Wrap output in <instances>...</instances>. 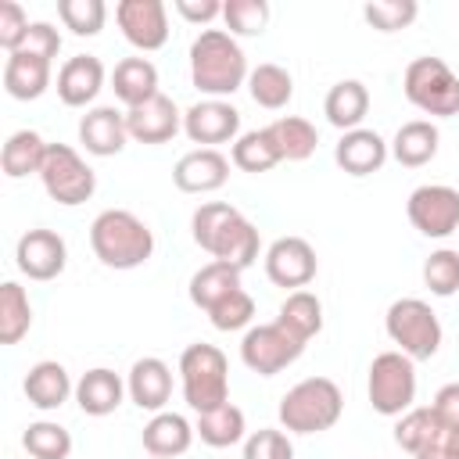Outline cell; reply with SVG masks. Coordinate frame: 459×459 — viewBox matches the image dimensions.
Returning <instances> with one entry per match:
<instances>
[{
    "label": "cell",
    "mask_w": 459,
    "mask_h": 459,
    "mask_svg": "<svg viewBox=\"0 0 459 459\" xmlns=\"http://www.w3.org/2000/svg\"><path fill=\"white\" fill-rule=\"evenodd\" d=\"M190 230H194V244L201 251L212 255V262H226V265H237L240 273L258 258V230L226 201H208L194 212L190 219Z\"/></svg>",
    "instance_id": "1"
},
{
    "label": "cell",
    "mask_w": 459,
    "mask_h": 459,
    "mask_svg": "<svg viewBox=\"0 0 459 459\" xmlns=\"http://www.w3.org/2000/svg\"><path fill=\"white\" fill-rule=\"evenodd\" d=\"M247 57L226 29H204L190 43V79L212 100L237 93L247 82Z\"/></svg>",
    "instance_id": "2"
},
{
    "label": "cell",
    "mask_w": 459,
    "mask_h": 459,
    "mask_svg": "<svg viewBox=\"0 0 459 459\" xmlns=\"http://www.w3.org/2000/svg\"><path fill=\"white\" fill-rule=\"evenodd\" d=\"M90 247L108 269H136L154 255V233L126 208H104L90 222Z\"/></svg>",
    "instance_id": "3"
},
{
    "label": "cell",
    "mask_w": 459,
    "mask_h": 459,
    "mask_svg": "<svg viewBox=\"0 0 459 459\" xmlns=\"http://www.w3.org/2000/svg\"><path fill=\"white\" fill-rule=\"evenodd\" d=\"M344 412V394L330 377L298 380L280 398V423L290 434H323Z\"/></svg>",
    "instance_id": "4"
},
{
    "label": "cell",
    "mask_w": 459,
    "mask_h": 459,
    "mask_svg": "<svg viewBox=\"0 0 459 459\" xmlns=\"http://www.w3.org/2000/svg\"><path fill=\"white\" fill-rule=\"evenodd\" d=\"M179 380L183 398L194 412H208L230 402V362L215 344H190L179 355Z\"/></svg>",
    "instance_id": "5"
},
{
    "label": "cell",
    "mask_w": 459,
    "mask_h": 459,
    "mask_svg": "<svg viewBox=\"0 0 459 459\" xmlns=\"http://www.w3.org/2000/svg\"><path fill=\"white\" fill-rule=\"evenodd\" d=\"M402 90H405L409 104L420 108L423 115H437V118L459 115V75L441 57L427 54V57L409 61V68L402 75Z\"/></svg>",
    "instance_id": "6"
},
{
    "label": "cell",
    "mask_w": 459,
    "mask_h": 459,
    "mask_svg": "<svg viewBox=\"0 0 459 459\" xmlns=\"http://www.w3.org/2000/svg\"><path fill=\"white\" fill-rule=\"evenodd\" d=\"M384 330L398 344V351L409 355L412 362H423V359H430L441 348L437 312L423 298H398V301H391V308L384 316Z\"/></svg>",
    "instance_id": "7"
},
{
    "label": "cell",
    "mask_w": 459,
    "mask_h": 459,
    "mask_svg": "<svg viewBox=\"0 0 459 459\" xmlns=\"http://www.w3.org/2000/svg\"><path fill=\"white\" fill-rule=\"evenodd\" d=\"M369 405L380 416H402L416 402V362L402 351H380L369 366Z\"/></svg>",
    "instance_id": "8"
},
{
    "label": "cell",
    "mask_w": 459,
    "mask_h": 459,
    "mask_svg": "<svg viewBox=\"0 0 459 459\" xmlns=\"http://www.w3.org/2000/svg\"><path fill=\"white\" fill-rule=\"evenodd\" d=\"M39 179H43V190L50 194V201H57V204H65V208H75V204L90 201L93 190H97L93 169H90V165L79 158V151L68 147V143H50V147H47Z\"/></svg>",
    "instance_id": "9"
},
{
    "label": "cell",
    "mask_w": 459,
    "mask_h": 459,
    "mask_svg": "<svg viewBox=\"0 0 459 459\" xmlns=\"http://www.w3.org/2000/svg\"><path fill=\"white\" fill-rule=\"evenodd\" d=\"M308 341H301L298 333H290L280 319L273 323H262V326H251L240 341V359L251 373L258 377H276L280 369H287L290 362L301 359Z\"/></svg>",
    "instance_id": "10"
},
{
    "label": "cell",
    "mask_w": 459,
    "mask_h": 459,
    "mask_svg": "<svg viewBox=\"0 0 459 459\" xmlns=\"http://www.w3.org/2000/svg\"><path fill=\"white\" fill-rule=\"evenodd\" d=\"M405 212H409V222L423 237L441 240L459 230V190L445 183H423L409 194Z\"/></svg>",
    "instance_id": "11"
},
{
    "label": "cell",
    "mask_w": 459,
    "mask_h": 459,
    "mask_svg": "<svg viewBox=\"0 0 459 459\" xmlns=\"http://www.w3.org/2000/svg\"><path fill=\"white\" fill-rule=\"evenodd\" d=\"M115 22L136 50H161L169 43V11L161 0H122Z\"/></svg>",
    "instance_id": "12"
},
{
    "label": "cell",
    "mask_w": 459,
    "mask_h": 459,
    "mask_svg": "<svg viewBox=\"0 0 459 459\" xmlns=\"http://www.w3.org/2000/svg\"><path fill=\"white\" fill-rule=\"evenodd\" d=\"M14 262L18 269L29 276V280H57L65 273V262H68V247L61 240V233L54 230H25L18 237V247H14Z\"/></svg>",
    "instance_id": "13"
},
{
    "label": "cell",
    "mask_w": 459,
    "mask_h": 459,
    "mask_svg": "<svg viewBox=\"0 0 459 459\" xmlns=\"http://www.w3.org/2000/svg\"><path fill=\"white\" fill-rule=\"evenodd\" d=\"M316 251L305 237H280L265 251V276L276 287H294L301 290L305 283L316 280Z\"/></svg>",
    "instance_id": "14"
},
{
    "label": "cell",
    "mask_w": 459,
    "mask_h": 459,
    "mask_svg": "<svg viewBox=\"0 0 459 459\" xmlns=\"http://www.w3.org/2000/svg\"><path fill=\"white\" fill-rule=\"evenodd\" d=\"M183 133L201 147L226 143L240 133V111L226 100H197L194 108L183 111Z\"/></svg>",
    "instance_id": "15"
},
{
    "label": "cell",
    "mask_w": 459,
    "mask_h": 459,
    "mask_svg": "<svg viewBox=\"0 0 459 459\" xmlns=\"http://www.w3.org/2000/svg\"><path fill=\"white\" fill-rule=\"evenodd\" d=\"M126 129L140 143H169L183 129V115H179V108H176L172 97L158 93L147 104L126 111Z\"/></svg>",
    "instance_id": "16"
},
{
    "label": "cell",
    "mask_w": 459,
    "mask_h": 459,
    "mask_svg": "<svg viewBox=\"0 0 459 459\" xmlns=\"http://www.w3.org/2000/svg\"><path fill=\"white\" fill-rule=\"evenodd\" d=\"M226 179H230V161H226V154H219L215 147L186 151V154L176 161V169H172V183H176L183 194H212V190H219Z\"/></svg>",
    "instance_id": "17"
},
{
    "label": "cell",
    "mask_w": 459,
    "mask_h": 459,
    "mask_svg": "<svg viewBox=\"0 0 459 459\" xmlns=\"http://www.w3.org/2000/svg\"><path fill=\"white\" fill-rule=\"evenodd\" d=\"M100 86H104V65H100V57H93V54H75V57H68V61L61 65V72H57V97H61V104H68V108H86V104H93L97 93H100Z\"/></svg>",
    "instance_id": "18"
},
{
    "label": "cell",
    "mask_w": 459,
    "mask_h": 459,
    "mask_svg": "<svg viewBox=\"0 0 459 459\" xmlns=\"http://www.w3.org/2000/svg\"><path fill=\"white\" fill-rule=\"evenodd\" d=\"M129 140V129H126V115L100 104V108H90L82 118H79V143L97 154V158H111L126 147Z\"/></svg>",
    "instance_id": "19"
},
{
    "label": "cell",
    "mask_w": 459,
    "mask_h": 459,
    "mask_svg": "<svg viewBox=\"0 0 459 459\" xmlns=\"http://www.w3.org/2000/svg\"><path fill=\"white\" fill-rule=\"evenodd\" d=\"M126 391H129V398H133L140 409L161 412L165 402L172 398V369H169L161 359L143 355V359L133 362V369H129V377H126Z\"/></svg>",
    "instance_id": "20"
},
{
    "label": "cell",
    "mask_w": 459,
    "mask_h": 459,
    "mask_svg": "<svg viewBox=\"0 0 459 459\" xmlns=\"http://www.w3.org/2000/svg\"><path fill=\"white\" fill-rule=\"evenodd\" d=\"M333 161L348 172V176H369V172H380V165L387 161V143L380 133L373 129H351L337 140L333 147Z\"/></svg>",
    "instance_id": "21"
},
{
    "label": "cell",
    "mask_w": 459,
    "mask_h": 459,
    "mask_svg": "<svg viewBox=\"0 0 459 459\" xmlns=\"http://www.w3.org/2000/svg\"><path fill=\"white\" fill-rule=\"evenodd\" d=\"M194 423L186 420V416H179V412H154L147 423H143V448H147V455H154V459H176V455H183L186 448H190V441H194Z\"/></svg>",
    "instance_id": "22"
},
{
    "label": "cell",
    "mask_w": 459,
    "mask_h": 459,
    "mask_svg": "<svg viewBox=\"0 0 459 459\" xmlns=\"http://www.w3.org/2000/svg\"><path fill=\"white\" fill-rule=\"evenodd\" d=\"M126 394H129L126 380L115 369H104V366L86 369L79 377V384H75V402H79V409L86 416H111L122 405Z\"/></svg>",
    "instance_id": "23"
},
{
    "label": "cell",
    "mask_w": 459,
    "mask_h": 459,
    "mask_svg": "<svg viewBox=\"0 0 459 459\" xmlns=\"http://www.w3.org/2000/svg\"><path fill=\"white\" fill-rule=\"evenodd\" d=\"M22 387H25L29 405H36V409H43V412L61 409V405L68 402V394H75V384H72L68 369H65L61 362H54V359L36 362V366L25 373V384H22Z\"/></svg>",
    "instance_id": "24"
},
{
    "label": "cell",
    "mask_w": 459,
    "mask_h": 459,
    "mask_svg": "<svg viewBox=\"0 0 459 459\" xmlns=\"http://www.w3.org/2000/svg\"><path fill=\"white\" fill-rule=\"evenodd\" d=\"M50 86V61L39 57V54H29V50H14L7 54V65H4V90L14 97V100H36L43 97Z\"/></svg>",
    "instance_id": "25"
},
{
    "label": "cell",
    "mask_w": 459,
    "mask_h": 459,
    "mask_svg": "<svg viewBox=\"0 0 459 459\" xmlns=\"http://www.w3.org/2000/svg\"><path fill=\"white\" fill-rule=\"evenodd\" d=\"M111 90L126 104V111L140 108L151 97H158V68L147 57H122L111 72Z\"/></svg>",
    "instance_id": "26"
},
{
    "label": "cell",
    "mask_w": 459,
    "mask_h": 459,
    "mask_svg": "<svg viewBox=\"0 0 459 459\" xmlns=\"http://www.w3.org/2000/svg\"><path fill=\"white\" fill-rule=\"evenodd\" d=\"M366 111H369V90H366L359 79H341V82H333L330 93H326V100H323L326 122H330L333 129H341V133L359 129L362 118H366Z\"/></svg>",
    "instance_id": "27"
},
{
    "label": "cell",
    "mask_w": 459,
    "mask_h": 459,
    "mask_svg": "<svg viewBox=\"0 0 459 459\" xmlns=\"http://www.w3.org/2000/svg\"><path fill=\"white\" fill-rule=\"evenodd\" d=\"M437 140H441V133H437L434 122L412 118V122L398 126V133H394V140H391V154L398 158V165L420 169V165H427V161L437 154Z\"/></svg>",
    "instance_id": "28"
},
{
    "label": "cell",
    "mask_w": 459,
    "mask_h": 459,
    "mask_svg": "<svg viewBox=\"0 0 459 459\" xmlns=\"http://www.w3.org/2000/svg\"><path fill=\"white\" fill-rule=\"evenodd\" d=\"M47 140L36 133V129H18L7 136L4 151H0V165H4V176L11 179H22V176H39L43 169V158H47Z\"/></svg>",
    "instance_id": "29"
},
{
    "label": "cell",
    "mask_w": 459,
    "mask_h": 459,
    "mask_svg": "<svg viewBox=\"0 0 459 459\" xmlns=\"http://www.w3.org/2000/svg\"><path fill=\"white\" fill-rule=\"evenodd\" d=\"M265 133H269V140L276 143L280 161H305V158L316 151V143H319L316 126H312L308 118H301V115H283V118L269 122Z\"/></svg>",
    "instance_id": "30"
},
{
    "label": "cell",
    "mask_w": 459,
    "mask_h": 459,
    "mask_svg": "<svg viewBox=\"0 0 459 459\" xmlns=\"http://www.w3.org/2000/svg\"><path fill=\"white\" fill-rule=\"evenodd\" d=\"M233 290H240V269L226 265V262H208L190 276V301L197 308H215L222 298H230Z\"/></svg>",
    "instance_id": "31"
},
{
    "label": "cell",
    "mask_w": 459,
    "mask_h": 459,
    "mask_svg": "<svg viewBox=\"0 0 459 459\" xmlns=\"http://www.w3.org/2000/svg\"><path fill=\"white\" fill-rule=\"evenodd\" d=\"M194 430H197V437H201L208 448H230V445H237V441L247 437V434H244V430H247L244 412H240L233 402H226V405H219V409H208V412H197Z\"/></svg>",
    "instance_id": "32"
},
{
    "label": "cell",
    "mask_w": 459,
    "mask_h": 459,
    "mask_svg": "<svg viewBox=\"0 0 459 459\" xmlns=\"http://www.w3.org/2000/svg\"><path fill=\"white\" fill-rule=\"evenodd\" d=\"M437 437H441V423H437V416H434L430 405H412V409L402 412L398 423H394V445H398L402 452H409V455L423 452V448L434 445Z\"/></svg>",
    "instance_id": "33"
},
{
    "label": "cell",
    "mask_w": 459,
    "mask_h": 459,
    "mask_svg": "<svg viewBox=\"0 0 459 459\" xmlns=\"http://www.w3.org/2000/svg\"><path fill=\"white\" fill-rule=\"evenodd\" d=\"M32 326V305L22 283L7 280L0 287V344H18Z\"/></svg>",
    "instance_id": "34"
},
{
    "label": "cell",
    "mask_w": 459,
    "mask_h": 459,
    "mask_svg": "<svg viewBox=\"0 0 459 459\" xmlns=\"http://www.w3.org/2000/svg\"><path fill=\"white\" fill-rule=\"evenodd\" d=\"M290 333H298L301 341H312L319 330H323V301L312 294V290H290L280 305V316H276Z\"/></svg>",
    "instance_id": "35"
},
{
    "label": "cell",
    "mask_w": 459,
    "mask_h": 459,
    "mask_svg": "<svg viewBox=\"0 0 459 459\" xmlns=\"http://www.w3.org/2000/svg\"><path fill=\"white\" fill-rule=\"evenodd\" d=\"M247 90H251V100L258 108H269V111H280L290 97H294V79L287 68L280 65H258L251 75H247Z\"/></svg>",
    "instance_id": "36"
},
{
    "label": "cell",
    "mask_w": 459,
    "mask_h": 459,
    "mask_svg": "<svg viewBox=\"0 0 459 459\" xmlns=\"http://www.w3.org/2000/svg\"><path fill=\"white\" fill-rule=\"evenodd\" d=\"M22 445L32 459H68L72 455V434L61 423H50V420L29 423L25 434H22Z\"/></svg>",
    "instance_id": "37"
},
{
    "label": "cell",
    "mask_w": 459,
    "mask_h": 459,
    "mask_svg": "<svg viewBox=\"0 0 459 459\" xmlns=\"http://www.w3.org/2000/svg\"><path fill=\"white\" fill-rule=\"evenodd\" d=\"M233 165L240 172H269L273 165H280V151L276 143L269 140L265 129H251V133H240L237 143H233Z\"/></svg>",
    "instance_id": "38"
},
{
    "label": "cell",
    "mask_w": 459,
    "mask_h": 459,
    "mask_svg": "<svg viewBox=\"0 0 459 459\" xmlns=\"http://www.w3.org/2000/svg\"><path fill=\"white\" fill-rule=\"evenodd\" d=\"M222 22L230 36H262L269 25V4L265 0H226Z\"/></svg>",
    "instance_id": "39"
},
{
    "label": "cell",
    "mask_w": 459,
    "mask_h": 459,
    "mask_svg": "<svg viewBox=\"0 0 459 459\" xmlns=\"http://www.w3.org/2000/svg\"><path fill=\"white\" fill-rule=\"evenodd\" d=\"M423 283H427L430 294L452 298V294L459 290V251L437 247V251L423 262Z\"/></svg>",
    "instance_id": "40"
},
{
    "label": "cell",
    "mask_w": 459,
    "mask_h": 459,
    "mask_svg": "<svg viewBox=\"0 0 459 459\" xmlns=\"http://www.w3.org/2000/svg\"><path fill=\"white\" fill-rule=\"evenodd\" d=\"M57 18L75 36H97L104 29L108 7H104V0H57Z\"/></svg>",
    "instance_id": "41"
},
{
    "label": "cell",
    "mask_w": 459,
    "mask_h": 459,
    "mask_svg": "<svg viewBox=\"0 0 459 459\" xmlns=\"http://www.w3.org/2000/svg\"><path fill=\"white\" fill-rule=\"evenodd\" d=\"M420 7L416 0H377V4H366L362 7V18L377 29V32H398V29H409L416 22Z\"/></svg>",
    "instance_id": "42"
},
{
    "label": "cell",
    "mask_w": 459,
    "mask_h": 459,
    "mask_svg": "<svg viewBox=\"0 0 459 459\" xmlns=\"http://www.w3.org/2000/svg\"><path fill=\"white\" fill-rule=\"evenodd\" d=\"M251 316H255V298H251L244 287L233 290L230 298H222L215 308H208L212 326L222 330V333H230V330H244V326L251 323Z\"/></svg>",
    "instance_id": "43"
},
{
    "label": "cell",
    "mask_w": 459,
    "mask_h": 459,
    "mask_svg": "<svg viewBox=\"0 0 459 459\" xmlns=\"http://www.w3.org/2000/svg\"><path fill=\"white\" fill-rule=\"evenodd\" d=\"M244 459H294V445L283 430L262 427L244 437Z\"/></svg>",
    "instance_id": "44"
},
{
    "label": "cell",
    "mask_w": 459,
    "mask_h": 459,
    "mask_svg": "<svg viewBox=\"0 0 459 459\" xmlns=\"http://www.w3.org/2000/svg\"><path fill=\"white\" fill-rule=\"evenodd\" d=\"M29 25H32V22L25 18L22 4H14V0H4V4H0V47H4L7 54H14V50L25 47Z\"/></svg>",
    "instance_id": "45"
},
{
    "label": "cell",
    "mask_w": 459,
    "mask_h": 459,
    "mask_svg": "<svg viewBox=\"0 0 459 459\" xmlns=\"http://www.w3.org/2000/svg\"><path fill=\"white\" fill-rule=\"evenodd\" d=\"M22 50L39 54V57H47V61H54V57H57V50H61V32H57L50 22H32Z\"/></svg>",
    "instance_id": "46"
},
{
    "label": "cell",
    "mask_w": 459,
    "mask_h": 459,
    "mask_svg": "<svg viewBox=\"0 0 459 459\" xmlns=\"http://www.w3.org/2000/svg\"><path fill=\"white\" fill-rule=\"evenodd\" d=\"M441 430H459V384H445L430 402Z\"/></svg>",
    "instance_id": "47"
},
{
    "label": "cell",
    "mask_w": 459,
    "mask_h": 459,
    "mask_svg": "<svg viewBox=\"0 0 459 459\" xmlns=\"http://www.w3.org/2000/svg\"><path fill=\"white\" fill-rule=\"evenodd\" d=\"M176 11L190 25H208L212 18H222V4L219 0H176Z\"/></svg>",
    "instance_id": "48"
},
{
    "label": "cell",
    "mask_w": 459,
    "mask_h": 459,
    "mask_svg": "<svg viewBox=\"0 0 459 459\" xmlns=\"http://www.w3.org/2000/svg\"><path fill=\"white\" fill-rule=\"evenodd\" d=\"M412 459H452V455H448V448H445V441L437 437L434 445H427V448H423V452H416Z\"/></svg>",
    "instance_id": "49"
},
{
    "label": "cell",
    "mask_w": 459,
    "mask_h": 459,
    "mask_svg": "<svg viewBox=\"0 0 459 459\" xmlns=\"http://www.w3.org/2000/svg\"><path fill=\"white\" fill-rule=\"evenodd\" d=\"M441 441H445L448 455H452V459H459V430H441Z\"/></svg>",
    "instance_id": "50"
},
{
    "label": "cell",
    "mask_w": 459,
    "mask_h": 459,
    "mask_svg": "<svg viewBox=\"0 0 459 459\" xmlns=\"http://www.w3.org/2000/svg\"><path fill=\"white\" fill-rule=\"evenodd\" d=\"M151 459H154V455H151Z\"/></svg>",
    "instance_id": "51"
}]
</instances>
